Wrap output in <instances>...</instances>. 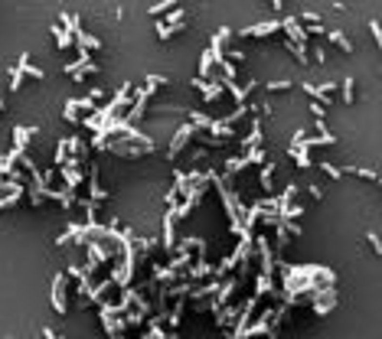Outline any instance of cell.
I'll use <instances>...</instances> for the list:
<instances>
[{
    "label": "cell",
    "mask_w": 382,
    "mask_h": 339,
    "mask_svg": "<svg viewBox=\"0 0 382 339\" xmlns=\"http://www.w3.org/2000/svg\"><path fill=\"white\" fill-rule=\"evenodd\" d=\"M49 303L59 317L69 313V303H66V274H53V290H49Z\"/></svg>",
    "instance_id": "cell-1"
},
{
    "label": "cell",
    "mask_w": 382,
    "mask_h": 339,
    "mask_svg": "<svg viewBox=\"0 0 382 339\" xmlns=\"http://www.w3.org/2000/svg\"><path fill=\"white\" fill-rule=\"evenodd\" d=\"M59 173H62V179H66V189H72V193H76V189L82 186V179H85V173L78 170V157H69L66 163L59 166Z\"/></svg>",
    "instance_id": "cell-2"
},
{
    "label": "cell",
    "mask_w": 382,
    "mask_h": 339,
    "mask_svg": "<svg viewBox=\"0 0 382 339\" xmlns=\"http://www.w3.org/2000/svg\"><path fill=\"white\" fill-rule=\"evenodd\" d=\"M151 95H153V88H137L134 91V108L128 111V121H141L144 118V111H147V101H151Z\"/></svg>",
    "instance_id": "cell-3"
},
{
    "label": "cell",
    "mask_w": 382,
    "mask_h": 339,
    "mask_svg": "<svg viewBox=\"0 0 382 339\" xmlns=\"http://www.w3.org/2000/svg\"><path fill=\"white\" fill-rule=\"evenodd\" d=\"M76 241L88 248V254H92V261L95 264H108L111 261V248H105L101 241H88V238H82V235H76Z\"/></svg>",
    "instance_id": "cell-4"
},
{
    "label": "cell",
    "mask_w": 382,
    "mask_h": 339,
    "mask_svg": "<svg viewBox=\"0 0 382 339\" xmlns=\"http://www.w3.org/2000/svg\"><path fill=\"white\" fill-rule=\"evenodd\" d=\"M196 131H199V127H193V124H183V127H176V134H173V143H170V150H167V157L173 160V157H176L180 150H183V147H186V141H190V137H193Z\"/></svg>",
    "instance_id": "cell-5"
},
{
    "label": "cell",
    "mask_w": 382,
    "mask_h": 339,
    "mask_svg": "<svg viewBox=\"0 0 382 339\" xmlns=\"http://www.w3.org/2000/svg\"><path fill=\"white\" fill-rule=\"evenodd\" d=\"M164 251H176V212L173 209L164 215Z\"/></svg>",
    "instance_id": "cell-6"
},
{
    "label": "cell",
    "mask_w": 382,
    "mask_h": 339,
    "mask_svg": "<svg viewBox=\"0 0 382 339\" xmlns=\"http://www.w3.org/2000/svg\"><path fill=\"white\" fill-rule=\"evenodd\" d=\"M281 26L287 30V39H294V43L307 46V39H310V36H307V30L301 26V20H297V17H284V20H281Z\"/></svg>",
    "instance_id": "cell-7"
},
{
    "label": "cell",
    "mask_w": 382,
    "mask_h": 339,
    "mask_svg": "<svg viewBox=\"0 0 382 339\" xmlns=\"http://www.w3.org/2000/svg\"><path fill=\"white\" fill-rule=\"evenodd\" d=\"M193 85L203 91V101H219L222 98V91H226L222 82H203V78H193Z\"/></svg>",
    "instance_id": "cell-8"
},
{
    "label": "cell",
    "mask_w": 382,
    "mask_h": 339,
    "mask_svg": "<svg viewBox=\"0 0 382 339\" xmlns=\"http://www.w3.org/2000/svg\"><path fill=\"white\" fill-rule=\"evenodd\" d=\"M92 173H88V199L92 202H105L108 199V189H101V183H98V166H88Z\"/></svg>",
    "instance_id": "cell-9"
},
{
    "label": "cell",
    "mask_w": 382,
    "mask_h": 339,
    "mask_svg": "<svg viewBox=\"0 0 382 339\" xmlns=\"http://www.w3.org/2000/svg\"><path fill=\"white\" fill-rule=\"evenodd\" d=\"M278 30H281V20H265V23H258V26H245L242 36H271V33H278Z\"/></svg>",
    "instance_id": "cell-10"
},
{
    "label": "cell",
    "mask_w": 382,
    "mask_h": 339,
    "mask_svg": "<svg viewBox=\"0 0 382 339\" xmlns=\"http://www.w3.org/2000/svg\"><path fill=\"white\" fill-rule=\"evenodd\" d=\"M222 85H226V91H232V98L239 101V105H245L248 91H255V82H248L245 88H239V85H235V78H222Z\"/></svg>",
    "instance_id": "cell-11"
},
{
    "label": "cell",
    "mask_w": 382,
    "mask_h": 339,
    "mask_svg": "<svg viewBox=\"0 0 382 339\" xmlns=\"http://www.w3.org/2000/svg\"><path fill=\"white\" fill-rule=\"evenodd\" d=\"M17 69H20L23 75L36 78V82H43V78H46V72H43V69H39V66H30V55H26V53L20 55V62H17Z\"/></svg>",
    "instance_id": "cell-12"
},
{
    "label": "cell",
    "mask_w": 382,
    "mask_h": 339,
    "mask_svg": "<svg viewBox=\"0 0 382 339\" xmlns=\"http://www.w3.org/2000/svg\"><path fill=\"white\" fill-rule=\"evenodd\" d=\"M235 287H239V277H235V281H226V284H222V290L216 294V300H212V310H219V306L229 303V297L235 294Z\"/></svg>",
    "instance_id": "cell-13"
},
{
    "label": "cell",
    "mask_w": 382,
    "mask_h": 339,
    "mask_svg": "<svg viewBox=\"0 0 382 339\" xmlns=\"http://www.w3.org/2000/svg\"><path fill=\"white\" fill-rule=\"evenodd\" d=\"M53 39H56V46H59V49H69V46H76V36L69 33V30H62L59 23H53Z\"/></svg>",
    "instance_id": "cell-14"
},
{
    "label": "cell",
    "mask_w": 382,
    "mask_h": 339,
    "mask_svg": "<svg viewBox=\"0 0 382 339\" xmlns=\"http://www.w3.org/2000/svg\"><path fill=\"white\" fill-rule=\"evenodd\" d=\"M284 49H287V53L294 55L297 62H301V66H307V62H310V59H307V46L294 43V39H284Z\"/></svg>",
    "instance_id": "cell-15"
},
{
    "label": "cell",
    "mask_w": 382,
    "mask_h": 339,
    "mask_svg": "<svg viewBox=\"0 0 382 339\" xmlns=\"http://www.w3.org/2000/svg\"><path fill=\"white\" fill-rule=\"evenodd\" d=\"M183 310H186V297H180V300H176V306L167 313V326H170V329L180 326V320H183Z\"/></svg>",
    "instance_id": "cell-16"
},
{
    "label": "cell",
    "mask_w": 382,
    "mask_h": 339,
    "mask_svg": "<svg viewBox=\"0 0 382 339\" xmlns=\"http://www.w3.org/2000/svg\"><path fill=\"white\" fill-rule=\"evenodd\" d=\"M327 39H330V43H333V46H340V49H343V53H353V43H349V39H346V33H343V30H330V33H327Z\"/></svg>",
    "instance_id": "cell-17"
},
{
    "label": "cell",
    "mask_w": 382,
    "mask_h": 339,
    "mask_svg": "<svg viewBox=\"0 0 382 339\" xmlns=\"http://www.w3.org/2000/svg\"><path fill=\"white\" fill-rule=\"evenodd\" d=\"M216 66V59H212V53L209 49H203V55H199V75L196 78H203V82H209V69Z\"/></svg>",
    "instance_id": "cell-18"
},
{
    "label": "cell",
    "mask_w": 382,
    "mask_h": 339,
    "mask_svg": "<svg viewBox=\"0 0 382 339\" xmlns=\"http://www.w3.org/2000/svg\"><path fill=\"white\" fill-rule=\"evenodd\" d=\"M255 306H258V297H248V300H245V310H242V317H239V323H235V329H245V326H248V320H251V313H255Z\"/></svg>",
    "instance_id": "cell-19"
},
{
    "label": "cell",
    "mask_w": 382,
    "mask_h": 339,
    "mask_svg": "<svg viewBox=\"0 0 382 339\" xmlns=\"http://www.w3.org/2000/svg\"><path fill=\"white\" fill-rule=\"evenodd\" d=\"M59 20H62V30H69L72 36L82 33V20H78L76 13H59Z\"/></svg>",
    "instance_id": "cell-20"
},
{
    "label": "cell",
    "mask_w": 382,
    "mask_h": 339,
    "mask_svg": "<svg viewBox=\"0 0 382 339\" xmlns=\"http://www.w3.org/2000/svg\"><path fill=\"white\" fill-rule=\"evenodd\" d=\"M76 46H82V49H101V39L82 30V33H76Z\"/></svg>",
    "instance_id": "cell-21"
},
{
    "label": "cell",
    "mask_w": 382,
    "mask_h": 339,
    "mask_svg": "<svg viewBox=\"0 0 382 339\" xmlns=\"http://www.w3.org/2000/svg\"><path fill=\"white\" fill-rule=\"evenodd\" d=\"M26 141H30V127L23 131L20 124L13 127V150H20V153H26Z\"/></svg>",
    "instance_id": "cell-22"
},
{
    "label": "cell",
    "mask_w": 382,
    "mask_h": 339,
    "mask_svg": "<svg viewBox=\"0 0 382 339\" xmlns=\"http://www.w3.org/2000/svg\"><path fill=\"white\" fill-rule=\"evenodd\" d=\"M356 101V78L346 75L343 78V105H353Z\"/></svg>",
    "instance_id": "cell-23"
},
{
    "label": "cell",
    "mask_w": 382,
    "mask_h": 339,
    "mask_svg": "<svg viewBox=\"0 0 382 339\" xmlns=\"http://www.w3.org/2000/svg\"><path fill=\"white\" fill-rule=\"evenodd\" d=\"M190 124L199 127V131H209V127H212V118H206L203 111H190Z\"/></svg>",
    "instance_id": "cell-24"
},
{
    "label": "cell",
    "mask_w": 382,
    "mask_h": 339,
    "mask_svg": "<svg viewBox=\"0 0 382 339\" xmlns=\"http://www.w3.org/2000/svg\"><path fill=\"white\" fill-rule=\"evenodd\" d=\"M271 173H274V166H271V163H265V166H262V189H265V193H271V189H274Z\"/></svg>",
    "instance_id": "cell-25"
},
{
    "label": "cell",
    "mask_w": 382,
    "mask_h": 339,
    "mask_svg": "<svg viewBox=\"0 0 382 339\" xmlns=\"http://www.w3.org/2000/svg\"><path fill=\"white\" fill-rule=\"evenodd\" d=\"M176 277V268H157V264H153V284H157V281H173Z\"/></svg>",
    "instance_id": "cell-26"
},
{
    "label": "cell",
    "mask_w": 382,
    "mask_h": 339,
    "mask_svg": "<svg viewBox=\"0 0 382 339\" xmlns=\"http://www.w3.org/2000/svg\"><path fill=\"white\" fill-rule=\"evenodd\" d=\"M245 160H248V163H258V166H262V163H265V147H262V143H258V147H248Z\"/></svg>",
    "instance_id": "cell-27"
},
{
    "label": "cell",
    "mask_w": 382,
    "mask_h": 339,
    "mask_svg": "<svg viewBox=\"0 0 382 339\" xmlns=\"http://www.w3.org/2000/svg\"><path fill=\"white\" fill-rule=\"evenodd\" d=\"M209 274H212V268H209L206 261H199L196 268H190V274H186V277H193V281H199V277H209Z\"/></svg>",
    "instance_id": "cell-28"
},
{
    "label": "cell",
    "mask_w": 382,
    "mask_h": 339,
    "mask_svg": "<svg viewBox=\"0 0 382 339\" xmlns=\"http://www.w3.org/2000/svg\"><path fill=\"white\" fill-rule=\"evenodd\" d=\"M66 160H69V143H66V137H62V141H59V147H56V170L66 163Z\"/></svg>",
    "instance_id": "cell-29"
},
{
    "label": "cell",
    "mask_w": 382,
    "mask_h": 339,
    "mask_svg": "<svg viewBox=\"0 0 382 339\" xmlns=\"http://www.w3.org/2000/svg\"><path fill=\"white\" fill-rule=\"evenodd\" d=\"M369 33H372V39L379 46V55H382V26H379V20H369ZM379 72H382V66H379Z\"/></svg>",
    "instance_id": "cell-30"
},
{
    "label": "cell",
    "mask_w": 382,
    "mask_h": 339,
    "mask_svg": "<svg viewBox=\"0 0 382 339\" xmlns=\"http://www.w3.org/2000/svg\"><path fill=\"white\" fill-rule=\"evenodd\" d=\"M66 143H69V150L76 153L78 160H82V157H85V150H88V147H85V143H82V141H78V137H66Z\"/></svg>",
    "instance_id": "cell-31"
},
{
    "label": "cell",
    "mask_w": 382,
    "mask_h": 339,
    "mask_svg": "<svg viewBox=\"0 0 382 339\" xmlns=\"http://www.w3.org/2000/svg\"><path fill=\"white\" fill-rule=\"evenodd\" d=\"M242 166H248V160H245V157H239V160L232 157V160H226V173H229V176H235V173L242 170Z\"/></svg>",
    "instance_id": "cell-32"
},
{
    "label": "cell",
    "mask_w": 382,
    "mask_h": 339,
    "mask_svg": "<svg viewBox=\"0 0 382 339\" xmlns=\"http://www.w3.org/2000/svg\"><path fill=\"white\" fill-rule=\"evenodd\" d=\"M72 101H76V108H82V111H92V114L98 111V105H95V98H88V95H85V98H72Z\"/></svg>",
    "instance_id": "cell-33"
},
{
    "label": "cell",
    "mask_w": 382,
    "mask_h": 339,
    "mask_svg": "<svg viewBox=\"0 0 382 339\" xmlns=\"http://www.w3.org/2000/svg\"><path fill=\"white\" fill-rule=\"evenodd\" d=\"M160 23H167V26H173V23H183V10H180V7H173V10L167 13Z\"/></svg>",
    "instance_id": "cell-34"
},
{
    "label": "cell",
    "mask_w": 382,
    "mask_h": 339,
    "mask_svg": "<svg viewBox=\"0 0 382 339\" xmlns=\"http://www.w3.org/2000/svg\"><path fill=\"white\" fill-rule=\"evenodd\" d=\"M173 7H176V0H160V3H153L151 7V13L157 17V13H167V10H173Z\"/></svg>",
    "instance_id": "cell-35"
},
{
    "label": "cell",
    "mask_w": 382,
    "mask_h": 339,
    "mask_svg": "<svg viewBox=\"0 0 382 339\" xmlns=\"http://www.w3.org/2000/svg\"><path fill=\"white\" fill-rule=\"evenodd\" d=\"M337 303H340V300H333V297H330V300H324V303H317V306H314V313H317V317H324V313H330Z\"/></svg>",
    "instance_id": "cell-36"
},
{
    "label": "cell",
    "mask_w": 382,
    "mask_h": 339,
    "mask_svg": "<svg viewBox=\"0 0 382 339\" xmlns=\"http://www.w3.org/2000/svg\"><path fill=\"white\" fill-rule=\"evenodd\" d=\"M20 196H23V189L10 193V196H3V199H0V209H10V206H17V202H20Z\"/></svg>",
    "instance_id": "cell-37"
},
{
    "label": "cell",
    "mask_w": 382,
    "mask_h": 339,
    "mask_svg": "<svg viewBox=\"0 0 382 339\" xmlns=\"http://www.w3.org/2000/svg\"><path fill=\"white\" fill-rule=\"evenodd\" d=\"M268 91H284V88H291V78H274V82H268Z\"/></svg>",
    "instance_id": "cell-38"
},
{
    "label": "cell",
    "mask_w": 382,
    "mask_h": 339,
    "mask_svg": "<svg viewBox=\"0 0 382 339\" xmlns=\"http://www.w3.org/2000/svg\"><path fill=\"white\" fill-rule=\"evenodd\" d=\"M167 206H170V209H176V206H180V186H173V189H167Z\"/></svg>",
    "instance_id": "cell-39"
},
{
    "label": "cell",
    "mask_w": 382,
    "mask_h": 339,
    "mask_svg": "<svg viewBox=\"0 0 382 339\" xmlns=\"http://www.w3.org/2000/svg\"><path fill=\"white\" fill-rule=\"evenodd\" d=\"M317 166H320V170H324V173H327L330 179H340V176H343V170H337V166H333V163H327V160H324V163H317Z\"/></svg>",
    "instance_id": "cell-40"
},
{
    "label": "cell",
    "mask_w": 382,
    "mask_h": 339,
    "mask_svg": "<svg viewBox=\"0 0 382 339\" xmlns=\"http://www.w3.org/2000/svg\"><path fill=\"white\" fill-rule=\"evenodd\" d=\"M349 170L360 176V179H379V173H376V170H360V166H349Z\"/></svg>",
    "instance_id": "cell-41"
},
{
    "label": "cell",
    "mask_w": 382,
    "mask_h": 339,
    "mask_svg": "<svg viewBox=\"0 0 382 339\" xmlns=\"http://www.w3.org/2000/svg\"><path fill=\"white\" fill-rule=\"evenodd\" d=\"M20 85H23V72H20V69H13V72H10V88H13V91H20Z\"/></svg>",
    "instance_id": "cell-42"
},
{
    "label": "cell",
    "mask_w": 382,
    "mask_h": 339,
    "mask_svg": "<svg viewBox=\"0 0 382 339\" xmlns=\"http://www.w3.org/2000/svg\"><path fill=\"white\" fill-rule=\"evenodd\" d=\"M366 241L372 245V251H376V254H382V238L376 235V232H369V235H366Z\"/></svg>",
    "instance_id": "cell-43"
},
{
    "label": "cell",
    "mask_w": 382,
    "mask_h": 339,
    "mask_svg": "<svg viewBox=\"0 0 382 339\" xmlns=\"http://www.w3.org/2000/svg\"><path fill=\"white\" fill-rule=\"evenodd\" d=\"M304 30H307V36H327V30H324L320 23H307Z\"/></svg>",
    "instance_id": "cell-44"
},
{
    "label": "cell",
    "mask_w": 382,
    "mask_h": 339,
    "mask_svg": "<svg viewBox=\"0 0 382 339\" xmlns=\"http://www.w3.org/2000/svg\"><path fill=\"white\" fill-rule=\"evenodd\" d=\"M76 111H78V108H76V101H66V121H69V124H76V121H78V118H76Z\"/></svg>",
    "instance_id": "cell-45"
},
{
    "label": "cell",
    "mask_w": 382,
    "mask_h": 339,
    "mask_svg": "<svg viewBox=\"0 0 382 339\" xmlns=\"http://www.w3.org/2000/svg\"><path fill=\"white\" fill-rule=\"evenodd\" d=\"M170 78L167 75H147V88H157V85H167Z\"/></svg>",
    "instance_id": "cell-46"
},
{
    "label": "cell",
    "mask_w": 382,
    "mask_h": 339,
    "mask_svg": "<svg viewBox=\"0 0 382 339\" xmlns=\"http://www.w3.org/2000/svg\"><path fill=\"white\" fill-rule=\"evenodd\" d=\"M46 202V196L39 193V189H30V206H43Z\"/></svg>",
    "instance_id": "cell-47"
},
{
    "label": "cell",
    "mask_w": 382,
    "mask_h": 339,
    "mask_svg": "<svg viewBox=\"0 0 382 339\" xmlns=\"http://www.w3.org/2000/svg\"><path fill=\"white\" fill-rule=\"evenodd\" d=\"M219 66H222V72H226V75H222V78H235V66H232L229 59H222Z\"/></svg>",
    "instance_id": "cell-48"
},
{
    "label": "cell",
    "mask_w": 382,
    "mask_h": 339,
    "mask_svg": "<svg viewBox=\"0 0 382 339\" xmlns=\"http://www.w3.org/2000/svg\"><path fill=\"white\" fill-rule=\"evenodd\" d=\"M324 105H320V101H310V114H314V118H324Z\"/></svg>",
    "instance_id": "cell-49"
},
{
    "label": "cell",
    "mask_w": 382,
    "mask_h": 339,
    "mask_svg": "<svg viewBox=\"0 0 382 339\" xmlns=\"http://www.w3.org/2000/svg\"><path fill=\"white\" fill-rule=\"evenodd\" d=\"M226 59H229V62H242V59H245V53H242V49H229V55H226Z\"/></svg>",
    "instance_id": "cell-50"
},
{
    "label": "cell",
    "mask_w": 382,
    "mask_h": 339,
    "mask_svg": "<svg viewBox=\"0 0 382 339\" xmlns=\"http://www.w3.org/2000/svg\"><path fill=\"white\" fill-rule=\"evenodd\" d=\"M314 127H317V134H330L327 124H324V118H314Z\"/></svg>",
    "instance_id": "cell-51"
},
{
    "label": "cell",
    "mask_w": 382,
    "mask_h": 339,
    "mask_svg": "<svg viewBox=\"0 0 382 339\" xmlns=\"http://www.w3.org/2000/svg\"><path fill=\"white\" fill-rule=\"evenodd\" d=\"M317 17H320V13H314V10H307V13H301V20H304V23H317Z\"/></svg>",
    "instance_id": "cell-52"
},
{
    "label": "cell",
    "mask_w": 382,
    "mask_h": 339,
    "mask_svg": "<svg viewBox=\"0 0 382 339\" xmlns=\"http://www.w3.org/2000/svg\"><path fill=\"white\" fill-rule=\"evenodd\" d=\"M287 232H291V235H304V229H301V225H294V222H287Z\"/></svg>",
    "instance_id": "cell-53"
},
{
    "label": "cell",
    "mask_w": 382,
    "mask_h": 339,
    "mask_svg": "<svg viewBox=\"0 0 382 339\" xmlns=\"http://www.w3.org/2000/svg\"><path fill=\"white\" fill-rule=\"evenodd\" d=\"M271 7H274V13H281L284 10V0H271Z\"/></svg>",
    "instance_id": "cell-54"
},
{
    "label": "cell",
    "mask_w": 382,
    "mask_h": 339,
    "mask_svg": "<svg viewBox=\"0 0 382 339\" xmlns=\"http://www.w3.org/2000/svg\"><path fill=\"white\" fill-rule=\"evenodd\" d=\"M43 336H46V339H62V336H56V333H53V329H49V326L43 329Z\"/></svg>",
    "instance_id": "cell-55"
},
{
    "label": "cell",
    "mask_w": 382,
    "mask_h": 339,
    "mask_svg": "<svg viewBox=\"0 0 382 339\" xmlns=\"http://www.w3.org/2000/svg\"><path fill=\"white\" fill-rule=\"evenodd\" d=\"M226 339H239V336H235V333H229V329H226Z\"/></svg>",
    "instance_id": "cell-56"
},
{
    "label": "cell",
    "mask_w": 382,
    "mask_h": 339,
    "mask_svg": "<svg viewBox=\"0 0 382 339\" xmlns=\"http://www.w3.org/2000/svg\"><path fill=\"white\" fill-rule=\"evenodd\" d=\"M7 339H20V336H7Z\"/></svg>",
    "instance_id": "cell-57"
},
{
    "label": "cell",
    "mask_w": 382,
    "mask_h": 339,
    "mask_svg": "<svg viewBox=\"0 0 382 339\" xmlns=\"http://www.w3.org/2000/svg\"><path fill=\"white\" fill-rule=\"evenodd\" d=\"M379 183H382V176H379Z\"/></svg>",
    "instance_id": "cell-58"
}]
</instances>
